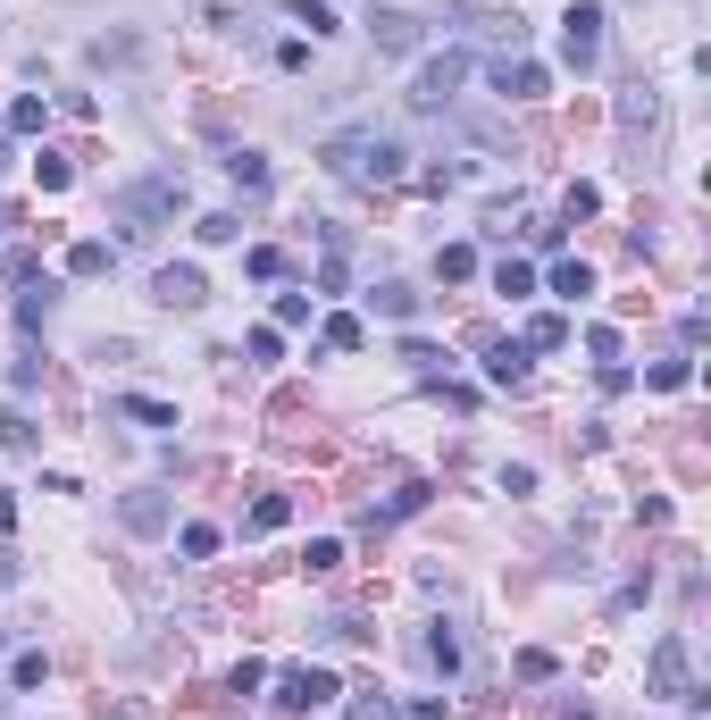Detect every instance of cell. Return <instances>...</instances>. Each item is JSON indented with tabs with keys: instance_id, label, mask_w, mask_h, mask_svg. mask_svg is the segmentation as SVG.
Returning a JSON list of instances; mask_svg holds the SVG:
<instances>
[{
	"instance_id": "1",
	"label": "cell",
	"mask_w": 711,
	"mask_h": 720,
	"mask_svg": "<svg viewBox=\"0 0 711 720\" xmlns=\"http://www.w3.org/2000/svg\"><path fill=\"white\" fill-rule=\"evenodd\" d=\"M327 168H336L343 185H360V193H385V185H402L411 152H402L385 126H343L336 143H327Z\"/></svg>"
},
{
	"instance_id": "2",
	"label": "cell",
	"mask_w": 711,
	"mask_h": 720,
	"mask_svg": "<svg viewBox=\"0 0 711 720\" xmlns=\"http://www.w3.org/2000/svg\"><path fill=\"white\" fill-rule=\"evenodd\" d=\"M176 209H185V176L159 168V176H143V185L117 193V235H151L159 218H176Z\"/></svg>"
},
{
	"instance_id": "3",
	"label": "cell",
	"mask_w": 711,
	"mask_h": 720,
	"mask_svg": "<svg viewBox=\"0 0 711 720\" xmlns=\"http://www.w3.org/2000/svg\"><path fill=\"white\" fill-rule=\"evenodd\" d=\"M645 679H653V696H670V703H703L687 637H661V645H653V662H645Z\"/></svg>"
},
{
	"instance_id": "4",
	"label": "cell",
	"mask_w": 711,
	"mask_h": 720,
	"mask_svg": "<svg viewBox=\"0 0 711 720\" xmlns=\"http://www.w3.org/2000/svg\"><path fill=\"white\" fill-rule=\"evenodd\" d=\"M461 84H468V51H444V59H427V68H419L411 101H419V110H452V101H461Z\"/></svg>"
},
{
	"instance_id": "5",
	"label": "cell",
	"mask_w": 711,
	"mask_h": 720,
	"mask_svg": "<svg viewBox=\"0 0 711 720\" xmlns=\"http://www.w3.org/2000/svg\"><path fill=\"white\" fill-rule=\"evenodd\" d=\"M561 59L578 68V76H586V68L602 59V9H595V0H578V9L561 18Z\"/></svg>"
},
{
	"instance_id": "6",
	"label": "cell",
	"mask_w": 711,
	"mask_h": 720,
	"mask_svg": "<svg viewBox=\"0 0 711 720\" xmlns=\"http://www.w3.org/2000/svg\"><path fill=\"white\" fill-rule=\"evenodd\" d=\"M151 302H159V310H202L209 302V277L193 260H168L159 277H151Z\"/></svg>"
},
{
	"instance_id": "7",
	"label": "cell",
	"mask_w": 711,
	"mask_h": 720,
	"mask_svg": "<svg viewBox=\"0 0 711 720\" xmlns=\"http://www.w3.org/2000/svg\"><path fill=\"white\" fill-rule=\"evenodd\" d=\"M343 696V687H336V670H285V679H277V712H319V703H336Z\"/></svg>"
},
{
	"instance_id": "8",
	"label": "cell",
	"mask_w": 711,
	"mask_h": 720,
	"mask_svg": "<svg viewBox=\"0 0 711 720\" xmlns=\"http://www.w3.org/2000/svg\"><path fill=\"white\" fill-rule=\"evenodd\" d=\"M486 76H494V93H503V101H544V93H553V76H544L536 59H519V51H511V59H494Z\"/></svg>"
},
{
	"instance_id": "9",
	"label": "cell",
	"mask_w": 711,
	"mask_h": 720,
	"mask_svg": "<svg viewBox=\"0 0 711 720\" xmlns=\"http://www.w3.org/2000/svg\"><path fill=\"white\" fill-rule=\"evenodd\" d=\"M619 126L628 134H661V93L653 84H628V93H619Z\"/></svg>"
},
{
	"instance_id": "10",
	"label": "cell",
	"mask_w": 711,
	"mask_h": 720,
	"mask_svg": "<svg viewBox=\"0 0 711 720\" xmlns=\"http://www.w3.org/2000/svg\"><path fill=\"white\" fill-rule=\"evenodd\" d=\"M369 34H377V51H385V59L419 51V18H402V9H385V18H369Z\"/></svg>"
},
{
	"instance_id": "11",
	"label": "cell",
	"mask_w": 711,
	"mask_h": 720,
	"mask_svg": "<svg viewBox=\"0 0 711 720\" xmlns=\"http://www.w3.org/2000/svg\"><path fill=\"white\" fill-rule=\"evenodd\" d=\"M369 302L385 310V319H402V327H411V319H419V302H427V294H419V285H402V277H385V285H377V294H369Z\"/></svg>"
},
{
	"instance_id": "12",
	"label": "cell",
	"mask_w": 711,
	"mask_h": 720,
	"mask_svg": "<svg viewBox=\"0 0 711 720\" xmlns=\"http://www.w3.org/2000/svg\"><path fill=\"white\" fill-rule=\"evenodd\" d=\"M51 294H59L51 277H25V294H18V327H25V336H34L42 319H51Z\"/></svg>"
},
{
	"instance_id": "13",
	"label": "cell",
	"mask_w": 711,
	"mask_h": 720,
	"mask_svg": "<svg viewBox=\"0 0 711 720\" xmlns=\"http://www.w3.org/2000/svg\"><path fill=\"white\" fill-rule=\"evenodd\" d=\"M486 378L494 385H519L527 378V343H486Z\"/></svg>"
},
{
	"instance_id": "14",
	"label": "cell",
	"mask_w": 711,
	"mask_h": 720,
	"mask_svg": "<svg viewBox=\"0 0 711 720\" xmlns=\"http://www.w3.org/2000/svg\"><path fill=\"white\" fill-rule=\"evenodd\" d=\"M569 343V319L561 310H536V319H527V352H561Z\"/></svg>"
},
{
	"instance_id": "15",
	"label": "cell",
	"mask_w": 711,
	"mask_h": 720,
	"mask_svg": "<svg viewBox=\"0 0 711 720\" xmlns=\"http://www.w3.org/2000/svg\"><path fill=\"white\" fill-rule=\"evenodd\" d=\"M645 385H653V394H678V385H694V360H687V352L653 360V369H645Z\"/></svg>"
},
{
	"instance_id": "16",
	"label": "cell",
	"mask_w": 711,
	"mask_h": 720,
	"mask_svg": "<svg viewBox=\"0 0 711 720\" xmlns=\"http://www.w3.org/2000/svg\"><path fill=\"white\" fill-rule=\"evenodd\" d=\"M42 117H51V101H42V93H18L0 126H9V134H42Z\"/></svg>"
},
{
	"instance_id": "17",
	"label": "cell",
	"mask_w": 711,
	"mask_h": 720,
	"mask_svg": "<svg viewBox=\"0 0 711 720\" xmlns=\"http://www.w3.org/2000/svg\"><path fill=\"white\" fill-rule=\"evenodd\" d=\"M494 294L527 302V294H536V268H527V260H494Z\"/></svg>"
},
{
	"instance_id": "18",
	"label": "cell",
	"mask_w": 711,
	"mask_h": 720,
	"mask_svg": "<svg viewBox=\"0 0 711 720\" xmlns=\"http://www.w3.org/2000/svg\"><path fill=\"white\" fill-rule=\"evenodd\" d=\"M226 176L260 193V185H268V152H251V143H244V152H226Z\"/></svg>"
},
{
	"instance_id": "19",
	"label": "cell",
	"mask_w": 711,
	"mask_h": 720,
	"mask_svg": "<svg viewBox=\"0 0 711 720\" xmlns=\"http://www.w3.org/2000/svg\"><path fill=\"white\" fill-rule=\"evenodd\" d=\"M435 277H444V285H468V277H477V251H468V244H444V251H435Z\"/></svg>"
},
{
	"instance_id": "20",
	"label": "cell",
	"mask_w": 711,
	"mask_h": 720,
	"mask_svg": "<svg viewBox=\"0 0 711 720\" xmlns=\"http://www.w3.org/2000/svg\"><path fill=\"white\" fill-rule=\"evenodd\" d=\"M553 294H561V302H578V294H595V268H586V260H561V268H553Z\"/></svg>"
},
{
	"instance_id": "21",
	"label": "cell",
	"mask_w": 711,
	"mask_h": 720,
	"mask_svg": "<svg viewBox=\"0 0 711 720\" xmlns=\"http://www.w3.org/2000/svg\"><path fill=\"white\" fill-rule=\"evenodd\" d=\"M285 520H293V503H285V494H260V503H251V536H277Z\"/></svg>"
},
{
	"instance_id": "22",
	"label": "cell",
	"mask_w": 711,
	"mask_h": 720,
	"mask_svg": "<svg viewBox=\"0 0 711 720\" xmlns=\"http://www.w3.org/2000/svg\"><path fill=\"white\" fill-rule=\"evenodd\" d=\"M360 343H369V327H360L352 310H336V319H327V352H360Z\"/></svg>"
},
{
	"instance_id": "23",
	"label": "cell",
	"mask_w": 711,
	"mask_h": 720,
	"mask_svg": "<svg viewBox=\"0 0 711 720\" xmlns=\"http://www.w3.org/2000/svg\"><path fill=\"white\" fill-rule=\"evenodd\" d=\"M126 528H168V503H159V494H134V503H126Z\"/></svg>"
},
{
	"instance_id": "24",
	"label": "cell",
	"mask_w": 711,
	"mask_h": 720,
	"mask_svg": "<svg viewBox=\"0 0 711 720\" xmlns=\"http://www.w3.org/2000/svg\"><path fill=\"white\" fill-rule=\"evenodd\" d=\"M319 319V294H277V327H310Z\"/></svg>"
},
{
	"instance_id": "25",
	"label": "cell",
	"mask_w": 711,
	"mask_h": 720,
	"mask_svg": "<svg viewBox=\"0 0 711 720\" xmlns=\"http://www.w3.org/2000/svg\"><path fill=\"white\" fill-rule=\"evenodd\" d=\"M0 444H9V453H34V419H25V411H0Z\"/></svg>"
},
{
	"instance_id": "26",
	"label": "cell",
	"mask_w": 711,
	"mask_h": 720,
	"mask_svg": "<svg viewBox=\"0 0 711 720\" xmlns=\"http://www.w3.org/2000/svg\"><path fill=\"white\" fill-rule=\"evenodd\" d=\"M117 411H126V419H143V428H176V411H168V402H143V394H126Z\"/></svg>"
},
{
	"instance_id": "27",
	"label": "cell",
	"mask_w": 711,
	"mask_h": 720,
	"mask_svg": "<svg viewBox=\"0 0 711 720\" xmlns=\"http://www.w3.org/2000/svg\"><path fill=\"white\" fill-rule=\"evenodd\" d=\"M101 268H110V244H75L68 251V277H101Z\"/></svg>"
},
{
	"instance_id": "28",
	"label": "cell",
	"mask_w": 711,
	"mask_h": 720,
	"mask_svg": "<svg viewBox=\"0 0 711 720\" xmlns=\"http://www.w3.org/2000/svg\"><path fill=\"white\" fill-rule=\"evenodd\" d=\"M427 662L435 670H461V637H452V628H427Z\"/></svg>"
},
{
	"instance_id": "29",
	"label": "cell",
	"mask_w": 711,
	"mask_h": 720,
	"mask_svg": "<svg viewBox=\"0 0 711 720\" xmlns=\"http://www.w3.org/2000/svg\"><path fill=\"white\" fill-rule=\"evenodd\" d=\"M42 679H51V662H42V654H18V662H9V687H25V696H34Z\"/></svg>"
},
{
	"instance_id": "30",
	"label": "cell",
	"mask_w": 711,
	"mask_h": 720,
	"mask_svg": "<svg viewBox=\"0 0 711 720\" xmlns=\"http://www.w3.org/2000/svg\"><path fill=\"white\" fill-rule=\"evenodd\" d=\"M34 176H42V193H68V185H75V168H68L59 152H42V160H34Z\"/></svg>"
},
{
	"instance_id": "31",
	"label": "cell",
	"mask_w": 711,
	"mask_h": 720,
	"mask_svg": "<svg viewBox=\"0 0 711 720\" xmlns=\"http://www.w3.org/2000/svg\"><path fill=\"white\" fill-rule=\"evenodd\" d=\"M244 268H251L260 285H277V277H285V251H277V244H251V260H244Z\"/></svg>"
},
{
	"instance_id": "32",
	"label": "cell",
	"mask_w": 711,
	"mask_h": 720,
	"mask_svg": "<svg viewBox=\"0 0 711 720\" xmlns=\"http://www.w3.org/2000/svg\"><path fill=\"white\" fill-rule=\"evenodd\" d=\"M343 720H402V703H393V696H352Z\"/></svg>"
},
{
	"instance_id": "33",
	"label": "cell",
	"mask_w": 711,
	"mask_h": 720,
	"mask_svg": "<svg viewBox=\"0 0 711 720\" xmlns=\"http://www.w3.org/2000/svg\"><path fill=\"white\" fill-rule=\"evenodd\" d=\"M193 235H202V244H235V235H244V227H235L226 209H209V218H193Z\"/></svg>"
},
{
	"instance_id": "34",
	"label": "cell",
	"mask_w": 711,
	"mask_h": 720,
	"mask_svg": "<svg viewBox=\"0 0 711 720\" xmlns=\"http://www.w3.org/2000/svg\"><path fill=\"white\" fill-rule=\"evenodd\" d=\"M336 562H343V545H336V536H319V545L301 553V569H310V578H327V569H336Z\"/></svg>"
},
{
	"instance_id": "35",
	"label": "cell",
	"mask_w": 711,
	"mask_h": 720,
	"mask_svg": "<svg viewBox=\"0 0 711 720\" xmlns=\"http://www.w3.org/2000/svg\"><path fill=\"white\" fill-rule=\"evenodd\" d=\"M595 209H602V193H595V185H569V202H561L569 227H578V218H595Z\"/></svg>"
},
{
	"instance_id": "36",
	"label": "cell",
	"mask_w": 711,
	"mask_h": 720,
	"mask_svg": "<svg viewBox=\"0 0 711 720\" xmlns=\"http://www.w3.org/2000/svg\"><path fill=\"white\" fill-rule=\"evenodd\" d=\"M244 352H251V360H260V369H268V360L285 352V327H251V343H244Z\"/></svg>"
},
{
	"instance_id": "37",
	"label": "cell",
	"mask_w": 711,
	"mask_h": 720,
	"mask_svg": "<svg viewBox=\"0 0 711 720\" xmlns=\"http://www.w3.org/2000/svg\"><path fill=\"white\" fill-rule=\"evenodd\" d=\"M218 545H226V536L209 528V520H193V528H185V553H193V562H209V553H218Z\"/></svg>"
},
{
	"instance_id": "38",
	"label": "cell",
	"mask_w": 711,
	"mask_h": 720,
	"mask_svg": "<svg viewBox=\"0 0 711 720\" xmlns=\"http://www.w3.org/2000/svg\"><path fill=\"white\" fill-rule=\"evenodd\" d=\"M402 360H411L419 378H435V369H444V352H435V343H419V336H411V343H402Z\"/></svg>"
},
{
	"instance_id": "39",
	"label": "cell",
	"mask_w": 711,
	"mask_h": 720,
	"mask_svg": "<svg viewBox=\"0 0 711 720\" xmlns=\"http://www.w3.org/2000/svg\"><path fill=\"white\" fill-rule=\"evenodd\" d=\"M9 385H18V394H34V385H42V360H34V352L9 360Z\"/></svg>"
},
{
	"instance_id": "40",
	"label": "cell",
	"mask_w": 711,
	"mask_h": 720,
	"mask_svg": "<svg viewBox=\"0 0 711 720\" xmlns=\"http://www.w3.org/2000/svg\"><path fill=\"white\" fill-rule=\"evenodd\" d=\"M419 503H427V486H393V503H385V520H411Z\"/></svg>"
},
{
	"instance_id": "41",
	"label": "cell",
	"mask_w": 711,
	"mask_h": 720,
	"mask_svg": "<svg viewBox=\"0 0 711 720\" xmlns=\"http://www.w3.org/2000/svg\"><path fill=\"white\" fill-rule=\"evenodd\" d=\"M586 343H595V360H602V369H619V327H595Z\"/></svg>"
},
{
	"instance_id": "42",
	"label": "cell",
	"mask_w": 711,
	"mask_h": 720,
	"mask_svg": "<svg viewBox=\"0 0 711 720\" xmlns=\"http://www.w3.org/2000/svg\"><path fill=\"white\" fill-rule=\"evenodd\" d=\"M402 720H444V703H435V696H419V703H402Z\"/></svg>"
},
{
	"instance_id": "43",
	"label": "cell",
	"mask_w": 711,
	"mask_h": 720,
	"mask_svg": "<svg viewBox=\"0 0 711 720\" xmlns=\"http://www.w3.org/2000/svg\"><path fill=\"white\" fill-rule=\"evenodd\" d=\"M18 578H25V569H18V553H9V545H0V595H9V587H18Z\"/></svg>"
},
{
	"instance_id": "44",
	"label": "cell",
	"mask_w": 711,
	"mask_h": 720,
	"mask_svg": "<svg viewBox=\"0 0 711 720\" xmlns=\"http://www.w3.org/2000/svg\"><path fill=\"white\" fill-rule=\"evenodd\" d=\"M9 528H18V494L0 486V536H9Z\"/></svg>"
},
{
	"instance_id": "45",
	"label": "cell",
	"mask_w": 711,
	"mask_h": 720,
	"mask_svg": "<svg viewBox=\"0 0 711 720\" xmlns=\"http://www.w3.org/2000/svg\"><path fill=\"white\" fill-rule=\"evenodd\" d=\"M0 168H9V126H0Z\"/></svg>"
},
{
	"instance_id": "46",
	"label": "cell",
	"mask_w": 711,
	"mask_h": 720,
	"mask_svg": "<svg viewBox=\"0 0 711 720\" xmlns=\"http://www.w3.org/2000/svg\"><path fill=\"white\" fill-rule=\"evenodd\" d=\"M0 227H9V209H0Z\"/></svg>"
}]
</instances>
